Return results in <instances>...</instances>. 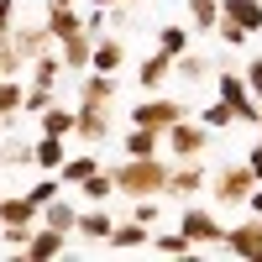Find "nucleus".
<instances>
[{"instance_id": "obj_1", "label": "nucleus", "mask_w": 262, "mask_h": 262, "mask_svg": "<svg viewBox=\"0 0 262 262\" xmlns=\"http://www.w3.org/2000/svg\"><path fill=\"white\" fill-rule=\"evenodd\" d=\"M168 168L163 158H126L111 168V179H116V194H126V200H147V194H163L168 189Z\"/></svg>"}, {"instance_id": "obj_2", "label": "nucleus", "mask_w": 262, "mask_h": 262, "mask_svg": "<svg viewBox=\"0 0 262 262\" xmlns=\"http://www.w3.org/2000/svg\"><path fill=\"white\" fill-rule=\"evenodd\" d=\"M163 147L173 152V163H189V158H205V147H210V126L205 121H173L163 131Z\"/></svg>"}, {"instance_id": "obj_3", "label": "nucleus", "mask_w": 262, "mask_h": 262, "mask_svg": "<svg viewBox=\"0 0 262 262\" xmlns=\"http://www.w3.org/2000/svg\"><path fill=\"white\" fill-rule=\"evenodd\" d=\"M252 189H257L252 163H226V168L210 179V194H215L221 205H247V200H252Z\"/></svg>"}, {"instance_id": "obj_4", "label": "nucleus", "mask_w": 262, "mask_h": 262, "mask_svg": "<svg viewBox=\"0 0 262 262\" xmlns=\"http://www.w3.org/2000/svg\"><path fill=\"white\" fill-rule=\"evenodd\" d=\"M221 100L236 111V121H247V126L262 121V105H257V95H252L247 74H221Z\"/></svg>"}, {"instance_id": "obj_5", "label": "nucleus", "mask_w": 262, "mask_h": 262, "mask_svg": "<svg viewBox=\"0 0 262 262\" xmlns=\"http://www.w3.org/2000/svg\"><path fill=\"white\" fill-rule=\"evenodd\" d=\"M74 137H79L84 147H100L105 137H111V105L79 100V111H74Z\"/></svg>"}, {"instance_id": "obj_6", "label": "nucleus", "mask_w": 262, "mask_h": 262, "mask_svg": "<svg viewBox=\"0 0 262 262\" xmlns=\"http://www.w3.org/2000/svg\"><path fill=\"white\" fill-rule=\"evenodd\" d=\"M179 231L189 236L194 247H226V226L215 221L210 210H200V205H189V210L179 215Z\"/></svg>"}, {"instance_id": "obj_7", "label": "nucleus", "mask_w": 262, "mask_h": 262, "mask_svg": "<svg viewBox=\"0 0 262 262\" xmlns=\"http://www.w3.org/2000/svg\"><path fill=\"white\" fill-rule=\"evenodd\" d=\"M173 121H184V105H179V100H163V95H152V100H142V105H131V126L168 131Z\"/></svg>"}, {"instance_id": "obj_8", "label": "nucleus", "mask_w": 262, "mask_h": 262, "mask_svg": "<svg viewBox=\"0 0 262 262\" xmlns=\"http://www.w3.org/2000/svg\"><path fill=\"white\" fill-rule=\"evenodd\" d=\"M32 226H42V210L27 194H6L0 200V231H32Z\"/></svg>"}, {"instance_id": "obj_9", "label": "nucleus", "mask_w": 262, "mask_h": 262, "mask_svg": "<svg viewBox=\"0 0 262 262\" xmlns=\"http://www.w3.org/2000/svg\"><path fill=\"white\" fill-rule=\"evenodd\" d=\"M210 179H205V168H200V158H189V163H173L168 168V189L163 194H173V200H189V194H200Z\"/></svg>"}, {"instance_id": "obj_10", "label": "nucleus", "mask_w": 262, "mask_h": 262, "mask_svg": "<svg viewBox=\"0 0 262 262\" xmlns=\"http://www.w3.org/2000/svg\"><path fill=\"white\" fill-rule=\"evenodd\" d=\"M226 252L247 257V262H262V215L247 226H226Z\"/></svg>"}, {"instance_id": "obj_11", "label": "nucleus", "mask_w": 262, "mask_h": 262, "mask_svg": "<svg viewBox=\"0 0 262 262\" xmlns=\"http://www.w3.org/2000/svg\"><path fill=\"white\" fill-rule=\"evenodd\" d=\"M58 58H63V69H90L95 63V32H74V37H63L58 42Z\"/></svg>"}, {"instance_id": "obj_12", "label": "nucleus", "mask_w": 262, "mask_h": 262, "mask_svg": "<svg viewBox=\"0 0 262 262\" xmlns=\"http://www.w3.org/2000/svg\"><path fill=\"white\" fill-rule=\"evenodd\" d=\"M63 247H69V231H53V226H37V231H32V242L21 247V257H32V262H48V257H58Z\"/></svg>"}, {"instance_id": "obj_13", "label": "nucleus", "mask_w": 262, "mask_h": 262, "mask_svg": "<svg viewBox=\"0 0 262 262\" xmlns=\"http://www.w3.org/2000/svg\"><path fill=\"white\" fill-rule=\"evenodd\" d=\"M126 158H163V131L131 126V131H126Z\"/></svg>"}, {"instance_id": "obj_14", "label": "nucleus", "mask_w": 262, "mask_h": 262, "mask_svg": "<svg viewBox=\"0 0 262 262\" xmlns=\"http://www.w3.org/2000/svg\"><path fill=\"white\" fill-rule=\"evenodd\" d=\"M42 27H48V37H53V42H63V37L84 32V16H79L74 6H48V21H42Z\"/></svg>"}, {"instance_id": "obj_15", "label": "nucleus", "mask_w": 262, "mask_h": 262, "mask_svg": "<svg viewBox=\"0 0 262 262\" xmlns=\"http://www.w3.org/2000/svg\"><path fill=\"white\" fill-rule=\"evenodd\" d=\"M79 100H95V105H111V100H116V74H100V69H84V84H79Z\"/></svg>"}, {"instance_id": "obj_16", "label": "nucleus", "mask_w": 262, "mask_h": 262, "mask_svg": "<svg viewBox=\"0 0 262 262\" xmlns=\"http://www.w3.org/2000/svg\"><path fill=\"white\" fill-rule=\"evenodd\" d=\"M221 16L247 32H262V0H221Z\"/></svg>"}, {"instance_id": "obj_17", "label": "nucleus", "mask_w": 262, "mask_h": 262, "mask_svg": "<svg viewBox=\"0 0 262 262\" xmlns=\"http://www.w3.org/2000/svg\"><path fill=\"white\" fill-rule=\"evenodd\" d=\"M74 231H79V236H90V242H111L116 221H111L100 205H90V210H79V226H74Z\"/></svg>"}, {"instance_id": "obj_18", "label": "nucleus", "mask_w": 262, "mask_h": 262, "mask_svg": "<svg viewBox=\"0 0 262 262\" xmlns=\"http://www.w3.org/2000/svg\"><path fill=\"white\" fill-rule=\"evenodd\" d=\"M90 173H100V163H95V152H74V158H63V168H58V179L69 184V189H79Z\"/></svg>"}, {"instance_id": "obj_19", "label": "nucleus", "mask_w": 262, "mask_h": 262, "mask_svg": "<svg viewBox=\"0 0 262 262\" xmlns=\"http://www.w3.org/2000/svg\"><path fill=\"white\" fill-rule=\"evenodd\" d=\"M121 63H126V48L116 37H95V63L90 69H100V74H121Z\"/></svg>"}, {"instance_id": "obj_20", "label": "nucleus", "mask_w": 262, "mask_h": 262, "mask_svg": "<svg viewBox=\"0 0 262 262\" xmlns=\"http://www.w3.org/2000/svg\"><path fill=\"white\" fill-rule=\"evenodd\" d=\"M173 74V58L158 48V53H152V58H142V69H137V84H142V90H158V84Z\"/></svg>"}, {"instance_id": "obj_21", "label": "nucleus", "mask_w": 262, "mask_h": 262, "mask_svg": "<svg viewBox=\"0 0 262 262\" xmlns=\"http://www.w3.org/2000/svg\"><path fill=\"white\" fill-rule=\"evenodd\" d=\"M111 247H116V252H137V247H147V226L137 221V215H131V221H116Z\"/></svg>"}, {"instance_id": "obj_22", "label": "nucleus", "mask_w": 262, "mask_h": 262, "mask_svg": "<svg viewBox=\"0 0 262 262\" xmlns=\"http://www.w3.org/2000/svg\"><path fill=\"white\" fill-rule=\"evenodd\" d=\"M42 226H53V231H74V226H79V210L58 194L53 205H42Z\"/></svg>"}, {"instance_id": "obj_23", "label": "nucleus", "mask_w": 262, "mask_h": 262, "mask_svg": "<svg viewBox=\"0 0 262 262\" xmlns=\"http://www.w3.org/2000/svg\"><path fill=\"white\" fill-rule=\"evenodd\" d=\"M63 158H69V147H63V137H48V131H42V142H37V168L58 173V168H63Z\"/></svg>"}, {"instance_id": "obj_24", "label": "nucleus", "mask_w": 262, "mask_h": 262, "mask_svg": "<svg viewBox=\"0 0 262 262\" xmlns=\"http://www.w3.org/2000/svg\"><path fill=\"white\" fill-rule=\"evenodd\" d=\"M58 74H63V58H58V48L32 58V84H48V90H53V84H58Z\"/></svg>"}, {"instance_id": "obj_25", "label": "nucleus", "mask_w": 262, "mask_h": 262, "mask_svg": "<svg viewBox=\"0 0 262 262\" xmlns=\"http://www.w3.org/2000/svg\"><path fill=\"white\" fill-rule=\"evenodd\" d=\"M21 100H27V90L16 84V74H0V116H6V121H16Z\"/></svg>"}, {"instance_id": "obj_26", "label": "nucleus", "mask_w": 262, "mask_h": 262, "mask_svg": "<svg viewBox=\"0 0 262 262\" xmlns=\"http://www.w3.org/2000/svg\"><path fill=\"white\" fill-rule=\"evenodd\" d=\"M48 27H21V21H16V48L21 53H27V58H37V53H48Z\"/></svg>"}, {"instance_id": "obj_27", "label": "nucleus", "mask_w": 262, "mask_h": 262, "mask_svg": "<svg viewBox=\"0 0 262 262\" xmlns=\"http://www.w3.org/2000/svg\"><path fill=\"white\" fill-rule=\"evenodd\" d=\"M37 121H42V131H48V137H74V111H63V105H48Z\"/></svg>"}, {"instance_id": "obj_28", "label": "nucleus", "mask_w": 262, "mask_h": 262, "mask_svg": "<svg viewBox=\"0 0 262 262\" xmlns=\"http://www.w3.org/2000/svg\"><path fill=\"white\" fill-rule=\"evenodd\" d=\"M189 21L200 32H215L221 27V0H189Z\"/></svg>"}, {"instance_id": "obj_29", "label": "nucleus", "mask_w": 262, "mask_h": 262, "mask_svg": "<svg viewBox=\"0 0 262 262\" xmlns=\"http://www.w3.org/2000/svg\"><path fill=\"white\" fill-rule=\"evenodd\" d=\"M79 194H84L90 205H105V200L116 194V179H111V173H90V179L79 184Z\"/></svg>"}, {"instance_id": "obj_30", "label": "nucleus", "mask_w": 262, "mask_h": 262, "mask_svg": "<svg viewBox=\"0 0 262 262\" xmlns=\"http://www.w3.org/2000/svg\"><path fill=\"white\" fill-rule=\"evenodd\" d=\"M27 63H32V58L16 48V32H6V37H0V74H21Z\"/></svg>"}, {"instance_id": "obj_31", "label": "nucleus", "mask_w": 262, "mask_h": 262, "mask_svg": "<svg viewBox=\"0 0 262 262\" xmlns=\"http://www.w3.org/2000/svg\"><path fill=\"white\" fill-rule=\"evenodd\" d=\"M173 69H179V79L200 84V79H210V58H200V53H179V58H173Z\"/></svg>"}, {"instance_id": "obj_32", "label": "nucleus", "mask_w": 262, "mask_h": 262, "mask_svg": "<svg viewBox=\"0 0 262 262\" xmlns=\"http://www.w3.org/2000/svg\"><path fill=\"white\" fill-rule=\"evenodd\" d=\"M58 194H63V179H58V173H48V179H37V184L27 189V200H32V205L42 210V205H53Z\"/></svg>"}, {"instance_id": "obj_33", "label": "nucleus", "mask_w": 262, "mask_h": 262, "mask_svg": "<svg viewBox=\"0 0 262 262\" xmlns=\"http://www.w3.org/2000/svg\"><path fill=\"white\" fill-rule=\"evenodd\" d=\"M158 48H163L168 58H179V53H189V32H184V27H163V32H158Z\"/></svg>"}, {"instance_id": "obj_34", "label": "nucleus", "mask_w": 262, "mask_h": 262, "mask_svg": "<svg viewBox=\"0 0 262 262\" xmlns=\"http://www.w3.org/2000/svg\"><path fill=\"white\" fill-rule=\"evenodd\" d=\"M152 247H158L163 257H189V252H194V242H189L184 231H168V236H158V242H152Z\"/></svg>"}, {"instance_id": "obj_35", "label": "nucleus", "mask_w": 262, "mask_h": 262, "mask_svg": "<svg viewBox=\"0 0 262 262\" xmlns=\"http://www.w3.org/2000/svg\"><path fill=\"white\" fill-rule=\"evenodd\" d=\"M48 105H53V90H48V84H32V90H27V100H21V111L42 116V111H48Z\"/></svg>"}, {"instance_id": "obj_36", "label": "nucleus", "mask_w": 262, "mask_h": 262, "mask_svg": "<svg viewBox=\"0 0 262 262\" xmlns=\"http://www.w3.org/2000/svg\"><path fill=\"white\" fill-rule=\"evenodd\" d=\"M200 121H205L210 131H221V126H231V121H236V111H231V105L221 100V105H205V116H200Z\"/></svg>"}, {"instance_id": "obj_37", "label": "nucleus", "mask_w": 262, "mask_h": 262, "mask_svg": "<svg viewBox=\"0 0 262 262\" xmlns=\"http://www.w3.org/2000/svg\"><path fill=\"white\" fill-rule=\"evenodd\" d=\"M215 32H221V42H226V48H242V42L252 37L247 27H236V21H226V16H221V27H215Z\"/></svg>"}, {"instance_id": "obj_38", "label": "nucleus", "mask_w": 262, "mask_h": 262, "mask_svg": "<svg viewBox=\"0 0 262 262\" xmlns=\"http://www.w3.org/2000/svg\"><path fill=\"white\" fill-rule=\"evenodd\" d=\"M27 163H37V142L27 147V142H11V168H27Z\"/></svg>"}, {"instance_id": "obj_39", "label": "nucleus", "mask_w": 262, "mask_h": 262, "mask_svg": "<svg viewBox=\"0 0 262 262\" xmlns=\"http://www.w3.org/2000/svg\"><path fill=\"white\" fill-rule=\"evenodd\" d=\"M247 84H252V95H257V105H262V58L247 63Z\"/></svg>"}, {"instance_id": "obj_40", "label": "nucleus", "mask_w": 262, "mask_h": 262, "mask_svg": "<svg viewBox=\"0 0 262 262\" xmlns=\"http://www.w3.org/2000/svg\"><path fill=\"white\" fill-rule=\"evenodd\" d=\"M16 32V0H0V37Z\"/></svg>"}, {"instance_id": "obj_41", "label": "nucleus", "mask_w": 262, "mask_h": 262, "mask_svg": "<svg viewBox=\"0 0 262 262\" xmlns=\"http://www.w3.org/2000/svg\"><path fill=\"white\" fill-rule=\"evenodd\" d=\"M247 163H252V173H257V184H262V137H257V147L247 152Z\"/></svg>"}, {"instance_id": "obj_42", "label": "nucleus", "mask_w": 262, "mask_h": 262, "mask_svg": "<svg viewBox=\"0 0 262 262\" xmlns=\"http://www.w3.org/2000/svg\"><path fill=\"white\" fill-rule=\"evenodd\" d=\"M247 205H252V210H257V215H262V184H257V189H252V200H247Z\"/></svg>"}, {"instance_id": "obj_43", "label": "nucleus", "mask_w": 262, "mask_h": 262, "mask_svg": "<svg viewBox=\"0 0 262 262\" xmlns=\"http://www.w3.org/2000/svg\"><path fill=\"white\" fill-rule=\"evenodd\" d=\"M6 168H11V152H6V147H0V179H6Z\"/></svg>"}, {"instance_id": "obj_44", "label": "nucleus", "mask_w": 262, "mask_h": 262, "mask_svg": "<svg viewBox=\"0 0 262 262\" xmlns=\"http://www.w3.org/2000/svg\"><path fill=\"white\" fill-rule=\"evenodd\" d=\"M48 6H74V0H48Z\"/></svg>"}, {"instance_id": "obj_45", "label": "nucleus", "mask_w": 262, "mask_h": 262, "mask_svg": "<svg viewBox=\"0 0 262 262\" xmlns=\"http://www.w3.org/2000/svg\"><path fill=\"white\" fill-rule=\"evenodd\" d=\"M90 6H116V0H90Z\"/></svg>"}, {"instance_id": "obj_46", "label": "nucleus", "mask_w": 262, "mask_h": 262, "mask_svg": "<svg viewBox=\"0 0 262 262\" xmlns=\"http://www.w3.org/2000/svg\"><path fill=\"white\" fill-rule=\"evenodd\" d=\"M0 126H6V116H0Z\"/></svg>"}, {"instance_id": "obj_47", "label": "nucleus", "mask_w": 262, "mask_h": 262, "mask_svg": "<svg viewBox=\"0 0 262 262\" xmlns=\"http://www.w3.org/2000/svg\"><path fill=\"white\" fill-rule=\"evenodd\" d=\"M257 131H262V121H257Z\"/></svg>"}]
</instances>
